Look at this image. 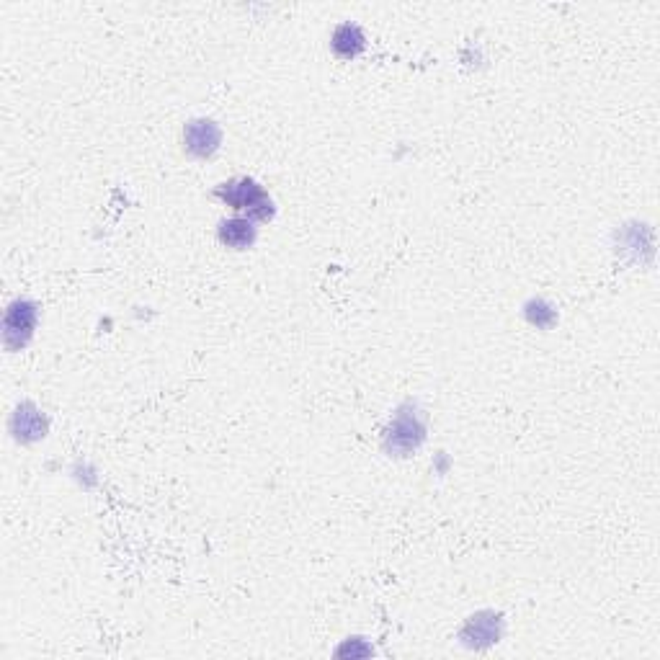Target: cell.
Returning a JSON list of instances; mask_svg holds the SVG:
<instances>
[{
	"label": "cell",
	"mask_w": 660,
	"mask_h": 660,
	"mask_svg": "<svg viewBox=\"0 0 660 660\" xmlns=\"http://www.w3.org/2000/svg\"><path fill=\"white\" fill-rule=\"evenodd\" d=\"M426 439V423L413 405H403L385 431V452L390 457H410Z\"/></svg>",
	"instance_id": "7a4b0ae2"
},
{
	"label": "cell",
	"mask_w": 660,
	"mask_h": 660,
	"mask_svg": "<svg viewBox=\"0 0 660 660\" xmlns=\"http://www.w3.org/2000/svg\"><path fill=\"white\" fill-rule=\"evenodd\" d=\"M217 235H220V243L233 248V251H248L253 248L258 238V230L251 220L245 217H233V220H222L217 227Z\"/></svg>",
	"instance_id": "52a82bcc"
},
{
	"label": "cell",
	"mask_w": 660,
	"mask_h": 660,
	"mask_svg": "<svg viewBox=\"0 0 660 660\" xmlns=\"http://www.w3.org/2000/svg\"><path fill=\"white\" fill-rule=\"evenodd\" d=\"M364 47H367V37L356 24H341L333 31V52L341 60H354L364 52Z\"/></svg>",
	"instance_id": "ba28073f"
},
{
	"label": "cell",
	"mask_w": 660,
	"mask_h": 660,
	"mask_svg": "<svg viewBox=\"0 0 660 660\" xmlns=\"http://www.w3.org/2000/svg\"><path fill=\"white\" fill-rule=\"evenodd\" d=\"M503 632V617L495 612H480L475 617L467 619V624L462 627L459 637L465 642L467 648L475 650H485L490 648L493 642L501 640Z\"/></svg>",
	"instance_id": "5b68a950"
},
{
	"label": "cell",
	"mask_w": 660,
	"mask_h": 660,
	"mask_svg": "<svg viewBox=\"0 0 660 660\" xmlns=\"http://www.w3.org/2000/svg\"><path fill=\"white\" fill-rule=\"evenodd\" d=\"M214 196L225 202L227 207H233L235 212H243L245 220L251 222H269L274 217V202L271 196L263 191L258 181L248 176L230 178L225 184L214 189Z\"/></svg>",
	"instance_id": "6da1fadb"
},
{
	"label": "cell",
	"mask_w": 660,
	"mask_h": 660,
	"mask_svg": "<svg viewBox=\"0 0 660 660\" xmlns=\"http://www.w3.org/2000/svg\"><path fill=\"white\" fill-rule=\"evenodd\" d=\"M11 434L19 444H34V441L47 436V416L34 403H21L11 416Z\"/></svg>",
	"instance_id": "8992f818"
},
{
	"label": "cell",
	"mask_w": 660,
	"mask_h": 660,
	"mask_svg": "<svg viewBox=\"0 0 660 660\" xmlns=\"http://www.w3.org/2000/svg\"><path fill=\"white\" fill-rule=\"evenodd\" d=\"M544 315H547V318H557L555 310H552V305H547L544 300L529 302V307H526V318H529V323H534L537 328H550V323L544 320Z\"/></svg>",
	"instance_id": "9c48e42d"
},
{
	"label": "cell",
	"mask_w": 660,
	"mask_h": 660,
	"mask_svg": "<svg viewBox=\"0 0 660 660\" xmlns=\"http://www.w3.org/2000/svg\"><path fill=\"white\" fill-rule=\"evenodd\" d=\"M222 145V129L212 119H191L184 127V150L191 158H212Z\"/></svg>",
	"instance_id": "277c9868"
},
{
	"label": "cell",
	"mask_w": 660,
	"mask_h": 660,
	"mask_svg": "<svg viewBox=\"0 0 660 660\" xmlns=\"http://www.w3.org/2000/svg\"><path fill=\"white\" fill-rule=\"evenodd\" d=\"M39 305L34 300H13L3 318V343L8 351H21L37 330Z\"/></svg>",
	"instance_id": "3957f363"
}]
</instances>
